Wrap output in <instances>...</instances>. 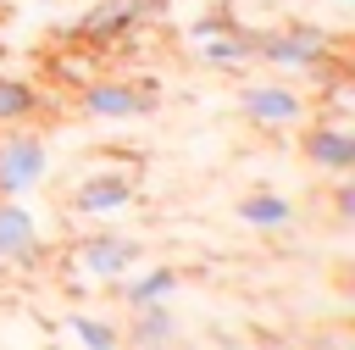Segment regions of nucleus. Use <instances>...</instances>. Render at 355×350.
<instances>
[{
	"instance_id": "nucleus-7",
	"label": "nucleus",
	"mask_w": 355,
	"mask_h": 350,
	"mask_svg": "<svg viewBox=\"0 0 355 350\" xmlns=\"http://www.w3.org/2000/svg\"><path fill=\"white\" fill-rule=\"evenodd\" d=\"M128 206H133V178L128 172H89L72 189L78 217H111V211H128Z\"/></svg>"
},
{
	"instance_id": "nucleus-13",
	"label": "nucleus",
	"mask_w": 355,
	"mask_h": 350,
	"mask_svg": "<svg viewBox=\"0 0 355 350\" xmlns=\"http://www.w3.org/2000/svg\"><path fill=\"white\" fill-rule=\"evenodd\" d=\"M178 333V317H172V306L166 300H150V306H133V344H166Z\"/></svg>"
},
{
	"instance_id": "nucleus-5",
	"label": "nucleus",
	"mask_w": 355,
	"mask_h": 350,
	"mask_svg": "<svg viewBox=\"0 0 355 350\" xmlns=\"http://www.w3.org/2000/svg\"><path fill=\"white\" fill-rule=\"evenodd\" d=\"M78 106L94 122H133V117H150L155 111V94H144L139 83H89Z\"/></svg>"
},
{
	"instance_id": "nucleus-4",
	"label": "nucleus",
	"mask_w": 355,
	"mask_h": 350,
	"mask_svg": "<svg viewBox=\"0 0 355 350\" xmlns=\"http://www.w3.org/2000/svg\"><path fill=\"white\" fill-rule=\"evenodd\" d=\"M139 261H144V244L128 239V233H89V239L78 244V267H83L89 278H105V283H116V278L133 272Z\"/></svg>"
},
{
	"instance_id": "nucleus-8",
	"label": "nucleus",
	"mask_w": 355,
	"mask_h": 350,
	"mask_svg": "<svg viewBox=\"0 0 355 350\" xmlns=\"http://www.w3.org/2000/svg\"><path fill=\"white\" fill-rule=\"evenodd\" d=\"M0 261H39V217L17 206V194H0Z\"/></svg>"
},
{
	"instance_id": "nucleus-1",
	"label": "nucleus",
	"mask_w": 355,
	"mask_h": 350,
	"mask_svg": "<svg viewBox=\"0 0 355 350\" xmlns=\"http://www.w3.org/2000/svg\"><path fill=\"white\" fill-rule=\"evenodd\" d=\"M255 61H277V67H294V72H333V33L327 28H311V22H283L277 33H261L255 28Z\"/></svg>"
},
{
	"instance_id": "nucleus-9",
	"label": "nucleus",
	"mask_w": 355,
	"mask_h": 350,
	"mask_svg": "<svg viewBox=\"0 0 355 350\" xmlns=\"http://www.w3.org/2000/svg\"><path fill=\"white\" fill-rule=\"evenodd\" d=\"M200 44V61L205 67H222V72H244L255 61V28H227V33H211V39H194Z\"/></svg>"
},
{
	"instance_id": "nucleus-12",
	"label": "nucleus",
	"mask_w": 355,
	"mask_h": 350,
	"mask_svg": "<svg viewBox=\"0 0 355 350\" xmlns=\"http://www.w3.org/2000/svg\"><path fill=\"white\" fill-rule=\"evenodd\" d=\"M233 211H239V222H250V228H266V233L294 222V206H288L283 194H272V189H255V194H244Z\"/></svg>"
},
{
	"instance_id": "nucleus-3",
	"label": "nucleus",
	"mask_w": 355,
	"mask_h": 350,
	"mask_svg": "<svg viewBox=\"0 0 355 350\" xmlns=\"http://www.w3.org/2000/svg\"><path fill=\"white\" fill-rule=\"evenodd\" d=\"M239 111L255 128H294V122H305V94L288 89V83H244Z\"/></svg>"
},
{
	"instance_id": "nucleus-6",
	"label": "nucleus",
	"mask_w": 355,
	"mask_h": 350,
	"mask_svg": "<svg viewBox=\"0 0 355 350\" xmlns=\"http://www.w3.org/2000/svg\"><path fill=\"white\" fill-rule=\"evenodd\" d=\"M300 150H305L311 167H322V172H333V178L355 172V133H349L344 122H311L305 139H300Z\"/></svg>"
},
{
	"instance_id": "nucleus-11",
	"label": "nucleus",
	"mask_w": 355,
	"mask_h": 350,
	"mask_svg": "<svg viewBox=\"0 0 355 350\" xmlns=\"http://www.w3.org/2000/svg\"><path fill=\"white\" fill-rule=\"evenodd\" d=\"M122 283V300L128 306H150V300H166V294H178V272L172 267H133V272H122L116 278Z\"/></svg>"
},
{
	"instance_id": "nucleus-17",
	"label": "nucleus",
	"mask_w": 355,
	"mask_h": 350,
	"mask_svg": "<svg viewBox=\"0 0 355 350\" xmlns=\"http://www.w3.org/2000/svg\"><path fill=\"white\" fill-rule=\"evenodd\" d=\"M333 206H338V217H344V222L355 217V189H349V172L338 178V194H333Z\"/></svg>"
},
{
	"instance_id": "nucleus-15",
	"label": "nucleus",
	"mask_w": 355,
	"mask_h": 350,
	"mask_svg": "<svg viewBox=\"0 0 355 350\" xmlns=\"http://www.w3.org/2000/svg\"><path fill=\"white\" fill-rule=\"evenodd\" d=\"M67 328H72V339L89 344V350H111V344H122V333H116L111 322H100V317H72Z\"/></svg>"
},
{
	"instance_id": "nucleus-2",
	"label": "nucleus",
	"mask_w": 355,
	"mask_h": 350,
	"mask_svg": "<svg viewBox=\"0 0 355 350\" xmlns=\"http://www.w3.org/2000/svg\"><path fill=\"white\" fill-rule=\"evenodd\" d=\"M50 172V144L33 133V128H6L0 133V194H28L39 189Z\"/></svg>"
},
{
	"instance_id": "nucleus-14",
	"label": "nucleus",
	"mask_w": 355,
	"mask_h": 350,
	"mask_svg": "<svg viewBox=\"0 0 355 350\" xmlns=\"http://www.w3.org/2000/svg\"><path fill=\"white\" fill-rule=\"evenodd\" d=\"M33 111H39V89L22 83V78H11V72H0V128L28 122Z\"/></svg>"
},
{
	"instance_id": "nucleus-18",
	"label": "nucleus",
	"mask_w": 355,
	"mask_h": 350,
	"mask_svg": "<svg viewBox=\"0 0 355 350\" xmlns=\"http://www.w3.org/2000/svg\"><path fill=\"white\" fill-rule=\"evenodd\" d=\"M333 6H355V0H333Z\"/></svg>"
},
{
	"instance_id": "nucleus-10",
	"label": "nucleus",
	"mask_w": 355,
	"mask_h": 350,
	"mask_svg": "<svg viewBox=\"0 0 355 350\" xmlns=\"http://www.w3.org/2000/svg\"><path fill=\"white\" fill-rule=\"evenodd\" d=\"M128 28H139V11H133V0H100V6H89V11L78 17V39H89V44L122 39Z\"/></svg>"
},
{
	"instance_id": "nucleus-16",
	"label": "nucleus",
	"mask_w": 355,
	"mask_h": 350,
	"mask_svg": "<svg viewBox=\"0 0 355 350\" xmlns=\"http://www.w3.org/2000/svg\"><path fill=\"white\" fill-rule=\"evenodd\" d=\"M227 28H239L233 11H205V17L189 22V39H211V33H227Z\"/></svg>"
}]
</instances>
